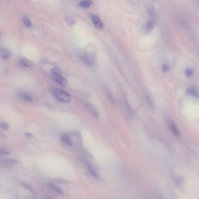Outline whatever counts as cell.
Returning <instances> with one entry per match:
<instances>
[{
    "mask_svg": "<svg viewBox=\"0 0 199 199\" xmlns=\"http://www.w3.org/2000/svg\"><path fill=\"white\" fill-rule=\"evenodd\" d=\"M90 18L92 22L96 27L97 28L100 30H102L103 28V25L102 20H100V17L97 15L95 14H91L90 15Z\"/></svg>",
    "mask_w": 199,
    "mask_h": 199,
    "instance_id": "obj_5",
    "label": "cell"
},
{
    "mask_svg": "<svg viewBox=\"0 0 199 199\" xmlns=\"http://www.w3.org/2000/svg\"><path fill=\"white\" fill-rule=\"evenodd\" d=\"M19 96L21 99L25 102H31L33 100L32 97L27 93H21L19 94Z\"/></svg>",
    "mask_w": 199,
    "mask_h": 199,
    "instance_id": "obj_13",
    "label": "cell"
},
{
    "mask_svg": "<svg viewBox=\"0 0 199 199\" xmlns=\"http://www.w3.org/2000/svg\"><path fill=\"white\" fill-rule=\"evenodd\" d=\"M81 60L83 62L89 67L93 66V63L89 57L86 55H82L81 57Z\"/></svg>",
    "mask_w": 199,
    "mask_h": 199,
    "instance_id": "obj_15",
    "label": "cell"
},
{
    "mask_svg": "<svg viewBox=\"0 0 199 199\" xmlns=\"http://www.w3.org/2000/svg\"><path fill=\"white\" fill-rule=\"evenodd\" d=\"M19 63L21 66L25 68H31L33 65L32 62L26 58H20Z\"/></svg>",
    "mask_w": 199,
    "mask_h": 199,
    "instance_id": "obj_8",
    "label": "cell"
},
{
    "mask_svg": "<svg viewBox=\"0 0 199 199\" xmlns=\"http://www.w3.org/2000/svg\"><path fill=\"white\" fill-rule=\"evenodd\" d=\"M92 4L91 0H83L79 3V5L83 8H87L90 7Z\"/></svg>",
    "mask_w": 199,
    "mask_h": 199,
    "instance_id": "obj_17",
    "label": "cell"
},
{
    "mask_svg": "<svg viewBox=\"0 0 199 199\" xmlns=\"http://www.w3.org/2000/svg\"><path fill=\"white\" fill-rule=\"evenodd\" d=\"M156 25V22L153 19L149 20L146 23V31L149 32L153 29Z\"/></svg>",
    "mask_w": 199,
    "mask_h": 199,
    "instance_id": "obj_14",
    "label": "cell"
},
{
    "mask_svg": "<svg viewBox=\"0 0 199 199\" xmlns=\"http://www.w3.org/2000/svg\"><path fill=\"white\" fill-rule=\"evenodd\" d=\"M146 99H147V103H148L150 107L151 108V109H153L154 108V106L152 100L151 99L150 97L149 96H148V95L146 96Z\"/></svg>",
    "mask_w": 199,
    "mask_h": 199,
    "instance_id": "obj_20",
    "label": "cell"
},
{
    "mask_svg": "<svg viewBox=\"0 0 199 199\" xmlns=\"http://www.w3.org/2000/svg\"><path fill=\"white\" fill-rule=\"evenodd\" d=\"M23 23H24V24L27 27H30L32 25L31 21H30L28 18H27V17H25L23 18Z\"/></svg>",
    "mask_w": 199,
    "mask_h": 199,
    "instance_id": "obj_21",
    "label": "cell"
},
{
    "mask_svg": "<svg viewBox=\"0 0 199 199\" xmlns=\"http://www.w3.org/2000/svg\"><path fill=\"white\" fill-rule=\"evenodd\" d=\"M186 93L187 95H192L195 97H199V92L198 89L195 86L189 87L186 90Z\"/></svg>",
    "mask_w": 199,
    "mask_h": 199,
    "instance_id": "obj_7",
    "label": "cell"
},
{
    "mask_svg": "<svg viewBox=\"0 0 199 199\" xmlns=\"http://www.w3.org/2000/svg\"><path fill=\"white\" fill-rule=\"evenodd\" d=\"M18 161L15 159H6L1 162V164L4 166H10L16 164Z\"/></svg>",
    "mask_w": 199,
    "mask_h": 199,
    "instance_id": "obj_11",
    "label": "cell"
},
{
    "mask_svg": "<svg viewBox=\"0 0 199 199\" xmlns=\"http://www.w3.org/2000/svg\"><path fill=\"white\" fill-rule=\"evenodd\" d=\"M10 154V152L9 151L6 150L4 149L1 148L0 149V154L1 155H7Z\"/></svg>",
    "mask_w": 199,
    "mask_h": 199,
    "instance_id": "obj_22",
    "label": "cell"
},
{
    "mask_svg": "<svg viewBox=\"0 0 199 199\" xmlns=\"http://www.w3.org/2000/svg\"><path fill=\"white\" fill-rule=\"evenodd\" d=\"M20 184L22 186H23V187H24L25 188L28 189V190H29L30 192H32V193L34 194V191H33L32 188V187L30 185L27 184L26 182H23V181H20L19 182Z\"/></svg>",
    "mask_w": 199,
    "mask_h": 199,
    "instance_id": "obj_18",
    "label": "cell"
},
{
    "mask_svg": "<svg viewBox=\"0 0 199 199\" xmlns=\"http://www.w3.org/2000/svg\"><path fill=\"white\" fill-rule=\"evenodd\" d=\"M167 125H168L169 129L171 131L173 134L177 138H181V133L178 129L177 126L174 122L171 120H168L167 121Z\"/></svg>",
    "mask_w": 199,
    "mask_h": 199,
    "instance_id": "obj_3",
    "label": "cell"
},
{
    "mask_svg": "<svg viewBox=\"0 0 199 199\" xmlns=\"http://www.w3.org/2000/svg\"><path fill=\"white\" fill-rule=\"evenodd\" d=\"M174 182L176 185L179 189H182L184 187V178L181 176H177L174 179Z\"/></svg>",
    "mask_w": 199,
    "mask_h": 199,
    "instance_id": "obj_10",
    "label": "cell"
},
{
    "mask_svg": "<svg viewBox=\"0 0 199 199\" xmlns=\"http://www.w3.org/2000/svg\"><path fill=\"white\" fill-rule=\"evenodd\" d=\"M48 186L49 187H50L51 189H52V190L55 191L56 192L59 194V195H63V194H64V192H63V191L61 189L55 186V185L53 184V183L51 182L49 183Z\"/></svg>",
    "mask_w": 199,
    "mask_h": 199,
    "instance_id": "obj_16",
    "label": "cell"
},
{
    "mask_svg": "<svg viewBox=\"0 0 199 199\" xmlns=\"http://www.w3.org/2000/svg\"><path fill=\"white\" fill-rule=\"evenodd\" d=\"M25 136L28 139H31V138H32L33 135L32 134L30 133H25Z\"/></svg>",
    "mask_w": 199,
    "mask_h": 199,
    "instance_id": "obj_25",
    "label": "cell"
},
{
    "mask_svg": "<svg viewBox=\"0 0 199 199\" xmlns=\"http://www.w3.org/2000/svg\"><path fill=\"white\" fill-rule=\"evenodd\" d=\"M1 128L4 130H7L9 128L8 124L7 122H2L1 123Z\"/></svg>",
    "mask_w": 199,
    "mask_h": 199,
    "instance_id": "obj_23",
    "label": "cell"
},
{
    "mask_svg": "<svg viewBox=\"0 0 199 199\" xmlns=\"http://www.w3.org/2000/svg\"><path fill=\"white\" fill-rule=\"evenodd\" d=\"M0 55L3 60H7L10 58L12 53L8 50L6 48H1L0 51Z\"/></svg>",
    "mask_w": 199,
    "mask_h": 199,
    "instance_id": "obj_9",
    "label": "cell"
},
{
    "mask_svg": "<svg viewBox=\"0 0 199 199\" xmlns=\"http://www.w3.org/2000/svg\"><path fill=\"white\" fill-rule=\"evenodd\" d=\"M61 139L63 143L67 145L68 146H73V143L71 138L67 134H63L62 135L61 137Z\"/></svg>",
    "mask_w": 199,
    "mask_h": 199,
    "instance_id": "obj_12",
    "label": "cell"
},
{
    "mask_svg": "<svg viewBox=\"0 0 199 199\" xmlns=\"http://www.w3.org/2000/svg\"><path fill=\"white\" fill-rule=\"evenodd\" d=\"M85 163L87 170L91 175L93 177L95 178V179H98L99 178L98 173L95 170L94 167L93 165L92 164V163H91V162L85 161Z\"/></svg>",
    "mask_w": 199,
    "mask_h": 199,
    "instance_id": "obj_6",
    "label": "cell"
},
{
    "mask_svg": "<svg viewBox=\"0 0 199 199\" xmlns=\"http://www.w3.org/2000/svg\"><path fill=\"white\" fill-rule=\"evenodd\" d=\"M84 108L86 109L90 115L92 116L93 118L97 119L98 118L99 114L98 112L97 111L96 108L93 105L90 104V103H86L84 105Z\"/></svg>",
    "mask_w": 199,
    "mask_h": 199,
    "instance_id": "obj_4",
    "label": "cell"
},
{
    "mask_svg": "<svg viewBox=\"0 0 199 199\" xmlns=\"http://www.w3.org/2000/svg\"><path fill=\"white\" fill-rule=\"evenodd\" d=\"M193 71L192 68H188L186 70L185 72V74L186 77H191L193 74Z\"/></svg>",
    "mask_w": 199,
    "mask_h": 199,
    "instance_id": "obj_19",
    "label": "cell"
},
{
    "mask_svg": "<svg viewBox=\"0 0 199 199\" xmlns=\"http://www.w3.org/2000/svg\"><path fill=\"white\" fill-rule=\"evenodd\" d=\"M52 77L56 82L63 87L67 86V82L62 75L61 69L58 67H55L52 71Z\"/></svg>",
    "mask_w": 199,
    "mask_h": 199,
    "instance_id": "obj_2",
    "label": "cell"
},
{
    "mask_svg": "<svg viewBox=\"0 0 199 199\" xmlns=\"http://www.w3.org/2000/svg\"><path fill=\"white\" fill-rule=\"evenodd\" d=\"M51 93L55 98L62 103H66L71 99V96L67 92L55 87L51 88Z\"/></svg>",
    "mask_w": 199,
    "mask_h": 199,
    "instance_id": "obj_1",
    "label": "cell"
},
{
    "mask_svg": "<svg viewBox=\"0 0 199 199\" xmlns=\"http://www.w3.org/2000/svg\"><path fill=\"white\" fill-rule=\"evenodd\" d=\"M170 69V67L168 65L164 64L162 66V71L164 72H167Z\"/></svg>",
    "mask_w": 199,
    "mask_h": 199,
    "instance_id": "obj_24",
    "label": "cell"
}]
</instances>
